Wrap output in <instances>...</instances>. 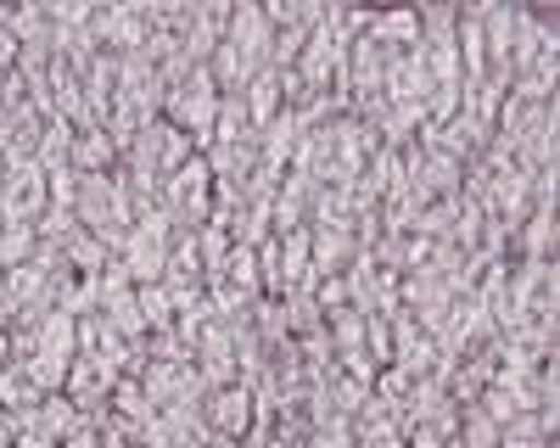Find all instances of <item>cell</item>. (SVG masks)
I'll return each mask as SVG.
<instances>
[{
	"mask_svg": "<svg viewBox=\"0 0 560 448\" xmlns=\"http://www.w3.org/2000/svg\"><path fill=\"white\" fill-rule=\"evenodd\" d=\"M62 263L73 269V275H102V269L113 263V252L102 247V236H96V231H84V224H79V231L62 241Z\"/></svg>",
	"mask_w": 560,
	"mask_h": 448,
	"instance_id": "7",
	"label": "cell"
},
{
	"mask_svg": "<svg viewBox=\"0 0 560 448\" xmlns=\"http://www.w3.org/2000/svg\"><path fill=\"white\" fill-rule=\"evenodd\" d=\"M158 208L174 219V231H202L208 213H213V174L202 163V152L185 163L179 174L163 179V191H158Z\"/></svg>",
	"mask_w": 560,
	"mask_h": 448,
	"instance_id": "1",
	"label": "cell"
},
{
	"mask_svg": "<svg viewBox=\"0 0 560 448\" xmlns=\"http://www.w3.org/2000/svg\"><path fill=\"white\" fill-rule=\"evenodd\" d=\"M68 168L73 174H113L118 168V146L107 141V129H73Z\"/></svg>",
	"mask_w": 560,
	"mask_h": 448,
	"instance_id": "5",
	"label": "cell"
},
{
	"mask_svg": "<svg viewBox=\"0 0 560 448\" xmlns=\"http://www.w3.org/2000/svg\"><path fill=\"white\" fill-rule=\"evenodd\" d=\"M0 68H18V34H12V7H0Z\"/></svg>",
	"mask_w": 560,
	"mask_h": 448,
	"instance_id": "12",
	"label": "cell"
},
{
	"mask_svg": "<svg viewBox=\"0 0 560 448\" xmlns=\"http://www.w3.org/2000/svg\"><path fill=\"white\" fill-rule=\"evenodd\" d=\"M107 415H118L124 426H147L158 410H152V398H147V387H140V376H118L113 381V398H107Z\"/></svg>",
	"mask_w": 560,
	"mask_h": 448,
	"instance_id": "6",
	"label": "cell"
},
{
	"mask_svg": "<svg viewBox=\"0 0 560 448\" xmlns=\"http://www.w3.org/2000/svg\"><path fill=\"white\" fill-rule=\"evenodd\" d=\"M202 421H208L213 437L242 443V437L253 432V421H258V403H253V392H247L242 381H230V387H219V392L202 398Z\"/></svg>",
	"mask_w": 560,
	"mask_h": 448,
	"instance_id": "4",
	"label": "cell"
},
{
	"mask_svg": "<svg viewBox=\"0 0 560 448\" xmlns=\"http://www.w3.org/2000/svg\"><path fill=\"white\" fill-rule=\"evenodd\" d=\"M135 308H140V326H147V337H163L174 331V297L158 286H135Z\"/></svg>",
	"mask_w": 560,
	"mask_h": 448,
	"instance_id": "9",
	"label": "cell"
},
{
	"mask_svg": "<svg viewBox=\"0 0 560 448\" xmlns=\"http://www.w3.org/2000/svg\"><path fill=\"white\" fill-rule=\"evenodd\" d=\"M39 213H45V168L34 157L12 163L0 179V224H34Z\"/></svg>",
	"mask_w": 560,
	"mask_h": 448,
	"instance_id": "2",
	"label": "cell"
},
{
	"mask_svg": "<svg viewBox=\"0 0 560 448\" xmlns=\"http://www.w3.org/2000/svg\"><path fill=\"white\" fill-rule=\"evenodd\" d=\"M34 252H39L34 224H0V269H23L34 263Z\"/></svg>",
	"mask_w": 560,
	"mask_h": 448,
	"instance_id": "10",
	"label": "cell"
},
{
	"mask_svg": "<svg viewBox=\"0 0 560 448\" xmlns=\"http://www.w3.org/2000/svg\"><path fill=\"white\" fill-rule=\"evenodd\" d=\"M34 403H39V392H34V381L23 376V365L12 358V365L0 370V410H7V415H28Z\"/></svg>",
	"mask_w": 560,
	"mask_h": 448,
	"instance_id": "11",
	"label": "cell"
},
{
	"mask_svg": "<svg viewBox=\"0 0 560 448\" xmlns=\"http://www.w3.org/2000/svg\"><path fill=\"white\" fill-rule=\"evenodd\" d=\"M68 152H73V123L68 118H45V129H39V152H34V163L51 174V168H68Z\"/></svg>",
	"mask_w": 560,
	"mask_h": 448,
	"instance_id": "8",
	"label": "cell"
},
{
	"mask_svg": "<svg viewBox=\"0 0 560 448\" xmlns=\"http://www.w3.org/2000/svg\"><path fill=\"white\" fill-rule=\"evenodd\" d=\"M224 45L236 51L253 73L269 68V45H275V28L264 17V7H253V0H242V7H230V23H224Z\"/></svg>",
	"mask_w": 560,
	"mask_h": 448,
	"instance_id": "3",
	"label": "cell"
}]
</instances>
